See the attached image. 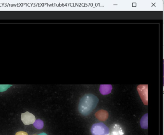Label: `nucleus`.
Segmentation results:
<instances>
[{
    "label": "nucleus",
    "instance_id": "f257e3e1",
    "mask_svg": "<svg viewBox=\"0 0 164 135\" xmlns=\"http://www.w3.org/2000/svg\"><path fill=\"white\" fill-rule=\"evenodd\" d=\"M99 100L96 96L91 94H86L82 97L79 102V112L84 116L88 115L95 109Z\"/></svg>",
    "mask_w": 164,
    "mask_h": 135
},
{
    "label": "nucleus",
    "instance_id": "f03ea898",
    "mask_svg": "<svg viewBox=\"0 0 164 135\" xmlns=\"http://www.w3.org/2000/svg\"><path fill=\"white\" fill-rule=\"evenodd\" d=\"M91 131L92 135H107L109 132V128L103 123L92 125Z\"/></svg>",
    "mask_w": 164,
    "mask_h": 135
},
{
    "label": "nucleus",
    "instance_id": "7ed1b4c3",
    "mask_svg": "<svg viewBox=\"0 0 164 135\" xmlns=\"http://www.w3.org/2000/svg\"><path fill=\"white\" fill-rule=\"evenodd\" d=\"M21 120L24 125L33 124L36 120L35 116L29 112H26L21 114Z\"/></svg>",
    "mask_w": 164,
    "mask_h": 135
},
{
    "label": "nucleus",
    "instance_id": "20e7f679",
    "mask_svg": "<svg viewBox=\"0 0 164 135\" xmlns=\"http://www.w3.org/2000/svg\"><path fill=\"white\" fill-rule=\"evenodd\" d=\"M109 134L107 135H124V131L119 125L114 124L109 128Z\"/></svg>",
    "mask_w": 164,
    "mask_h": 135
},
{
    "label": "nucleus",
    "instance_id": "39448f33",
    "mask_svg": "<svg viewBox=\"0 0 164 135\" xmlns=\"http://www.w3.org/2000/svg\"><path fill=\"white\" fill-rule=\"evenodd\" d=\"M33 125H34L35 127L37 128L38 130H41L44 126V123H43V122L42 120L38 119V120H35L34 123L33 124Z\"/></svg>",
    "mask_w": 164,
    "mask_h": 135
},
{
    "label": "nucleus",
    "instance_id": "423d86ee",
    "mask_svg": "<svg viewBox=\"0 0 164 135\" xmlns=\"http://www.w3.org/2000/svg\"><path fill=\"white\" fill-rule=\"evenodd\" d=\"M11 86V85H0V92L5 91Z\"/></svg>",
    "mask_w": 164,
    "mask_h": 135
},
{
    "label": "nucleus",
    "instance_id": "0eeeda50",
    "mask_svg": "<svg viewBox=\"0 0 164 135\" xmlns=\"http://www.w3.org/2000/svg\"><path fill=\"white\" fill-rule=\"evenodd\" d=\"M15 135H28L27 133L24 131L18 132Z\"/></svg>",
    "mask_w": 164,
    "mask_h": 135
},
{
    "label": "nucleus",
    "instance_id": "6e6552de",
    "mask_svg": "<svg viewBox=\"0 0 164 135\" xmlns=\"http://www.w3.org/2000/svg\"><path fill=\"white\" fill-rule=\"evenodd\" d=\"M38 135H47V134H46V133H41V134H39Z\"/></svg>",
    "mask_w": 164,
    "mask_h": 135
},
{
    "label": "nucleus",
    "instance_id": "1a4fd4ad",
    "mask_svg": "<svg viewBox=\"0 0 164 135\" xmlns=\"http://www.w3.org/2000/svg\"></svg>",
    "mask_w": 164,
    "mask_h": 135
}]
</instances>
